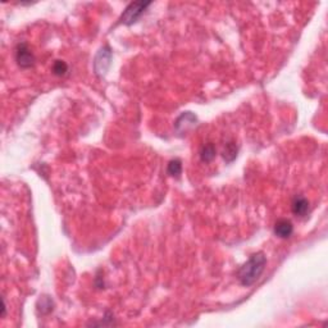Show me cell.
Listing matches in <instances>:
<instances>
[{"label":"cell","instance_id":"obj_10","mask_svg":"<svg viewBox=\"0 0 328 328\" xmlns=\"http://www.w3.org/2000/svg\"><path fill=\"white\" fill-rule=\"evenodd\" d=\"M51 71L55 76H64L67 72H68V65L67 63L63 62V60H55L51 67Z\"/></svg>","mask_w":328,"mask_h":328},{"label":"cell","instance_id":"obj_6","mask_svg":"<svg viewBox=\"0 0 328 328\" xmlns=\"http://www.w3.org/2000/svg\"><path fill=\"white\" fill-rule=\"evenodd\" d=\"M291 210L295 216L305 217L309 212V201L303 195H296L291 203Z\"/></svg>","mask_w":328,"mask_h":328},{"label":"cell","instance_id":"obj_1","mask_svg":"<svg viewBox=\"0 0 328 328\" xmlns=\"http://www.w3.org/2000/svg\"><path fill=\"white\" fill-rule=\"evenodd\" d=\"M267 264L266 255L262 252L255 253L252 257L249 258L246 263L240 267L237 271V278L244 286H252L255 281H258V278L262 276L264 272Z\"/></svg>","mask_w":328,"mask_h":328},{"label":"cell","instance_id":"obj_3","mask_svg":"<svg viewBox=\"0 0 328 328\" xmlns=\"http://www.w3.org/2000/svg\"><path fill=\"white\" fill-rule=\"evenodd\" d=\"M15 62L21 68H31L35 64V55L26 42H19L15 47Z\"/></svg>","mask_w":328,"mask_h":328},{"label":"cell","instance_id":"obj_11","mask_svg":"<svg viewBox=\"0 0 328 328\" xmlns=\"http://www.w3.org/2000/svg\"><path fill=\"white\" fill-rule=\"evenodd\" d=\"M1 311H3L1 312V317L4 318V317H5V313H6V305H5V300H4V299H3V308H1Z\"/></svg>","mask_w":328,"mask_h":328},{"label":"cell","instance_id":"obj_4","mask_svg":"<svg viewBox=\"0 0 328 328\" xmlns=\"http://www.w3.org/2000/svg\"><path fill=\"white\" fill-rule=\"evenodd\" d=\"M110 59H112V53H110V49L108 46L103 47V49H101V50L98 53L96 58H95L94 67H95V72H96V74L101 76V74H104L105 72H107L108 67H109V64H110Z\"/></svg>","mask_w":328,"mask_h":328},{"label":"cell","instance_id":"obj_2","mask_svg":"<svg viewBox=\"0 0 328 328\" xmlns=\"http://www.w3.org/2000/svg\"><path fill=\"white\" fill-rule=\"evenodd\" d=\"M149 5H150L149 1H135V3H131L127 8L124 9L123 14L121 15V22L127 24V26L135 23L144 14V12H145Z\"/></svg>","mask_w":328,"mask_h":328},{"label":"cell","instance_id":"obj_7","mask_svg":"<svg viewBox=\"0 0 328 328\" xmlns=\"http://www.w3.org/2000/svg\"><path fill=\"white\" fill-rule=\"evenodd\" d=\"M216 146L213 144H207L201 148L200 150V159L205 163H210L216 158Z\"/></svg>","mask_w":328,"mask_h":328},{"label":"cell","instance_id":"obj_8","mask_svg":"<svg viewBox=\"0 0 328 328\" xmlns=\"http://www.w3.org/2000/svg\"><path fill=\"white\" fill-rule=\"evenodd\" d=\"M237 157V146L234 142H228L226 145L225 150H223V158H225L227 162H232L235 158Z\"/></svg>","mask_w":328,"mask_h":328},{"label":"cell","instance_id":"obj_9","mask_svg":"<svg viewBox=\"0 0 328 328\" xmlns=\"http://www.w3.org/2000/svg\"><path fill=\"white\" fill-rule=\"evenodd\" d=\"M182 172V163L180 159H173L168 164V175L173 177H178Z\"/></svg>","mask_w":328,"mask_h":328},{"label":"cell","instance_id":"obj_5","mask_svg":"<svg viewBox=\"0 0 328 328\" xmlns=\"http://www.w3.org/2000/svg\"><path fill=\"white\" fill-rule=\"evenodd\" d=\"M294 232V226L289 219H278L275 225V235L280 239H289Z\"/></svg>","mask_w":328,"mask_h":328}]
</instances>
